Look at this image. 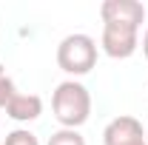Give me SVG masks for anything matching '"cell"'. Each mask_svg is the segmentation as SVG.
I'll use <instances>...</instances> for the list:
<instances>
[{
  "mask_svg": "<svg viewBox=\"0 0 148 145\" xmlns=\"http://www.w3.org/2000/svg\"><path fill=\"white\" fill-rule=\"evenodd\" d=\"M100 46L114 60H128L140 49V29L137 26H123V23H103Z\"/></svg>",
  "mask_w": 148,
  "mask_h": 145,
  "instance_id": "cell-3",
  "label": "cell"
},
{
  "mask_svg": "<svg viewBox=\"0 0 148 145\" xmlns=\"http://www.w3.org/2000/svg\"><path fill=\"white\" fill-rule=\"evenodd\" d=\"M17 94V88H14V80L6 74V68L0 66V108H6L9 105V100Z\"/></svg>",
  "mask_w": 148,
  "mask_h": 145,
  "instance_id": "cell-9",
  "label": "cell"
},
{
  "mask_svg": "<svg viewBox=\"0 0 148 145\" xmlns=\"http://www.w3.org/2000/svg\"><path fill=\"white\" fill-rule=\"evenodd\" d=\"M51 111L63 128H80L91 117V94L80 80H63L51 94Z\"/></svg>",
  "mask_w": 148,
  "mask_h": 145,
  "instance_id": "cell-1",
  "label": "cell"
},
{
  "mask_svg": "<svg viewBox=\"0 0 148 145\" xmlns=\"http://www.w3.org/2000/svg\"><path fill=\"white\" fill-rule=\"evenodd\" d=\"M43 114V100L37 94H14L6 105V117H12L14 122H34Z\"/></svg>",
  "mask_w": 148,
  "mask_h": 145,
  "instance_id": "cell-6",
  "label": "cell"
},
{
  "mask_svg": "<svg viewBox=\"0 0 148 145\" xmlns=\"http://www.w3.org/2000/svg\"><path fill=\"white\" fill-rule=\"evenodd\" d=\"M46 145H86V137L77 131V128H60L49 137Z\"/></svg>",
  "mask_w": 148,
  "mask_h": 145,
  "instance_id": "cell-7",
  "label": "cell"
},
{
  "mask_svg": "<svg viewBox=\"0 0 148 145\" xmlns=\"http://www.w3.org/2000/svg\"><path fill=\"white\" fill-rule=\"evenodd\" d=\"M143 54H145V60H148V29H145V34H143Z\"/></svg>",
  "mask_w": 148,
  "mask_h": 145,
  "instance_id": "cell-10",
  "label": "cell"
},
{
  "mask_svg": "<svg viewBox=\"0 0 148 145\" xmlns=\"http://www.w3.org/2000/svg\"><path fill=\"white\" fill-rule=\"evenodd\" d=\"M143 140H145L143 122L131 114H120L103 128V145H134Z\"/></svg>",
  "mask_w": 148,
  "mask_h": 145,
  "instance_id": "cell-4",
  "label": "cell"
},
{
  "mask_svg": "<svg viewBox=\"0 0 148 145\" xmlns=\"http://www.w3.org/2000/svg\"><path fill=\"white\" fill-rule=\"evenodd\" d=\"M57 66L71 77L88 74L97 66V40L83 31L66 34L57 46Z\"/></svg>",
  "mask_w": 148,
  "mask_h": 145,
  "instance_id": "cell-2",
  "label": "cell"
},
{
  "mask_svg": "<svg viewBox=\"0 0 148 145\" xmlns=\"http://www.w3.org/2000/svg\"><path fill=\"white\" fill-rule=\"evenodd\" d=\"M134 145H148V142H145V140H143V142H134Z\"/></svg>",
  "mask_w": 148,
  "mask_h": 145,
  "instance_id": "cell-11",
  "label": "cell"
},
{
  "mask_svg": "<svg viewBox=\"0 0 148 145\" xmlns=\"http://www.w3.org/2000/svg\"><path fill=\"white\" fill-rule=\"evenodd\" d=\"M103 23H123V26H143L145 20V6L140 0H106L100 6Z\"/></svg>",
  "mask_w": 148,
  "mask_h": 145,
  "instance_id": "cell-5",
  "label": "cell"
},
{
  "mask_svg": "<svg viewBox=\"0 0 148 145\" xmlns=\"http://www.w3.org/2000/svg\"><path fill=\"white\" fill-rule=\"evenodd\" d=\"M3 145H40V140H37V134H32L29 128H14V131L6 134Z\"/></svg>",
  "mask_w": 148,
  "mask_h": 145,
  "instance_id": "cell-8",
  "label": "cell"
}]
</instances>
